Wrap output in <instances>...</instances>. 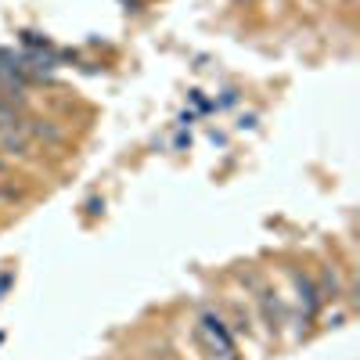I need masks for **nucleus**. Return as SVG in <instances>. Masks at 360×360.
<instances>
[{
	"mask_svg": "<svg viewBox=\"0 0 360 360\" xmlns=\"http://www.w3.org/2000/svg\"><path fill=\"white\" fill-rule=\"evenodd\" d=\"M292 285L299 292V310H303V321H314L317 310H321V292H317V281L310 274H299V270H292Z\"/></svg>",
	"mask_w": 360,
	"mask_h": 360,
	"instance_id": "obj_1",
	"label": "nucleus"
},
{
	"mask_svg": "<svg viewBox=\"0 0 360 360\" xmlns=\"http://www.w3.org/2000/svg\"><path fill=\"white\" fill-rule=\"evenodd\" d=\"M15 202H22V188H15L11 180L0 176V205H15Z\"/></svg>",
	"mask_w": 360,
	"mask_h": 360,
	"instance_id": "obj_4",
	"label": "nucleus"
},
{
	"mask_svg": "<svg viewBox=\"0 0 360 360\" xmlns=\"http://www.w3.org/2000/svg\"><path fill=\"white\" fill-rule=\"evenodd\" d=\"M256 303H259V310H263V317H266V324H270V332H278L281 321H285V310H281V303H278V295L270 292V288H259Z\"/></svg>",
	"mask_w": 360,
	"mask_h": 360,
	"instance_id": "obj_2",
	"label": "nucleus"
},
{
	"mask_svg": "<svg viewBox=\"0 0 360 360\" xmlns=\"http://www.w3.org/2000/svg\"><path fill=\"white\" fill-rule=\"evenodd\" d=\"M317 292H321V299H339L342 285H339V274H335L332 266H324V270H321V281H317Z\"/></svg>",
	"mask_w": 360,
	"mask_h": 360,
	"instance_id": "obj_3",
	"label": "nucleus"
}]
</instances>
